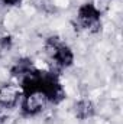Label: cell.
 <instances>
[{"instance_id": "cell-5", "label": "cell", "mask_w": 123, "mask_h": 124, "mask_svg": "<svg viewBox=\"0 0 123 124\" xmlns=\"http://www.w3.org/2000/svg\"><path fill=\"white\" fill-rule=\"evenodd\" d=\"M33 69H35V66H33V63H32L29 59H20V61H18L15 65H13L12 74L20 79V78H23L26 74L32 72Z\"/></svg>"}, {"instance_id": "cell-6", "label": "cell", "mask_w": 123, "mask_h": 124, "mask_svg": "<svg viewBox=\"0 0 123 124\" xmlns=\"http://www.w3.org/2000/svg\"><path fill=\"white\" fill-rule=\"evenodd\" d=\"M75 116L81 120H86L88 117H91L94 114V105H93L90 101L87 100H83V101H78L75 104Z\"/></svg>"}, {"instance_id": "cell-7", "label": "cell", "mask_w": 123, "mask_h": 124, "mask_svg": "<svg viewBox=\"0 0 123 124\" xmlns=\"http://www.w3.org/2000/svg\"><path fill=\"white\" fill-rule=\"evenodd\" d=\"M4 6H18L20 3V0H0Z\"/></svg>"}, {"instance_id": "cell-3", "label": "cell", "mask_w": 123, "mask_h": 124, "mask_svg": "<svg viewBox=\"0 0 123 124\" xmlns=\"http://www.w3.org/2000/svg\"><path fill=\"white\" fill-rule=\"evenodd\" d=\"M48 104H49V101L46 100L45 94L41 93V91L22 95V113L25 116L39 114Z\"/></svg>"}, {"instance_id": "cell-2", "label": "cell", "mask_w": 123, "mask_h": 124, "mask_svg": "<svg viewBox=\"0 0 123 124\" xmlns=\"http://www.w3.org/2000/svg\"><path fill=\"white\" fill-rule=\"evenodd\" d=\"M77 22L80 28L87 32H97L100 29V12L93 3H84L77 13Z\"/></svg>"}, {"instance_id": "cell-1", "label": "cell", "mask_w": 123, "mask_h": 124, "mask_svg": "<svg viewBox=\"0 0 123 124\" xmlns=\"http://www.w3.org/2000/svg\"><path fill=\"white\" fill-rule=\"evenodd\" d=\"M45 48H46V52L49 54V56L52 58V61L55 62V65L60 68H67L74 61L72 51L65 43H62L60 38H57V36L49 38L45 43Z\"/></svg>"}, {"instance_id": "cell-4", "label": "cell", "mask_w": 123, "mask_h": 124, "mask_svg": "<svg viewBox=\"0 0 123 124\" xmlns=\"http://www.w3.org/2000/svg\"><path fill=\"white\" fill-rule=\"evenodd\" d=\"M22 98V90L16 84H4L0 88V105L4 108H13Z\"/></svg>"}]
</instances>
